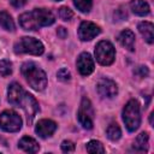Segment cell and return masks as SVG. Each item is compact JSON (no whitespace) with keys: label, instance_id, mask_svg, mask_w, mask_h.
Segmentation results:
<instances>
[{"label":"cell","instance_id":"cell-19","mask_svg":"<svg viewBox=\"0 0 154 154\" xmlns=\"http://www.w3.org/2000/svg\"><path fill=\"white\" fill-rule=\"evenodd\" d=\"M106 134H107V137L111 141H118L120 138V136H122V130H120V128H119V125L117 123H111L107 126Z\"/></svg>","mask_w":154,"mask_h":154},{"label":"cell","instance_id":"cell-4","mask_svg":"<svg viewBox=\"0 0 154 154\" xmlns=\"http://www.w3.org/2000/svg\"><path fill=\"white\" fill-rule=\"evenodd\" d=\"M123 120L129 131H135L141 123L140 105L136 100H130L123 109Z\"/></svg>","mask_w":154,"mask_h":154},{"label":"cell","instance_id":"cell-22","mask_svg":"<svg viewBox=\"0 0 154 154\" xmlns=\"http://www.w3.org/2000/svg\"><path fill=\"white\" fill-rule=\"evenodd\" d=\"M12 73V63L8 60H0V75L6 77Z\"/></svg>","mask_w":154,"mask_h":154},{"label":"cell","instance_id":"cell-5","mask_svg":"<svg viewBox=\"0 0 154 154\" xmlns=\"http://www.w3.org/2000/svg\"><path fill=\"white\" fill-rule=\"evenodd\" d=\"M13 49L17 54L28 53V54H32V55H41L45 51L43 45L38 40L34 38V37H28V36L19 38L14 43Z\"/></svg>","mask_w":154,"mask_h":154},{"label":"cell","instance_id":"cell-9","mask_svg":"<svg viewBox=\"0 0 154 154\" xmlns=\"http://www.w3.org/2000/svg\"><path fill=\"white\" fill-rule=\"evenodd\" d=\"M96 88H97L99 94L102 97L111 99V97L116 96L117 93H118V88H117L116 82H113L109 78H101V79H99V82L96 84Z\"/></svg>","mask_w":154,"mask_h":154},{"label":"cell","instance_id":"cell-6","mask_svg":"<svg viewBox=\"0 0 154 154\" xmlns=\"http://www.w3.org/2000/svg\"><path fill=\"white\" fill-rule=\"evenodd\" d=\"M116 51L109 41H100L95 48V58L101 65H111L114 61Z\"/></svg>","mask_w":154,"mask_h":154},{"label":"cell","instance_id":"cell-20","mask_svg":"<svg viewBox=\"0 0 154 154\" xmlns=\"http://www.w3.org/2000/svg\"><path fill=\"white\" fill-rule=\"evenodd\" d=\"M73 4L81 12H89L93 6V0H73Z\"/></svg>","mask_w":154,"mask_h":154},{"label":"cell","instance_id":"cell-15","mask_svg":"<svg viewBox=\"0 0 154 154\" xmlns=\"http://www.w3.org/2000/svg\"><path fill=\"white\" fill-rule=\"evenodd\" d=\"M18 147H19L20 149L28 152V153H36V152H38V148H40V147H38V143H37L34 138H31V137H29V136H24V137L19 141Z\"/></svg>","mask_w":154,"mask_h":154},{"label":"cell","instance_id":"cell-27","mask_svg":"<svg viewBox=\"0 0 154 154\" xmlns=\"http://www.w3.org/2000/svg\"><path fill=\"white\" fill-rule=\"evenodd\" d=\"M57 34H58V36H59L60 38H65V37L67 36V31H66V29H65V28H63V26L58 28Z\"/></svg>","mask_w":154,"mask_h":154},{"label":"cell","instance_id":"cell-23","mask_svg":"<svg viewBox=\"0 0 154 154\" xmlns=\"http://www.w3.org/2000/svg\"><path fill=\"white\" fill-rule=\"evenodd\" d=\"M72 16H73V12H72L69 7L63 6V7L59 8V17H60L63 20H70V19L72 18Z\"/></svg>","mask_w":154,"mask_h":154},{"label":"cell","instance_id":"cell-16","mask_svg":"<svg viewBox=\"0 0 154 154\" xmlns=\"http://www.w3.org/2000/svg\"><path fill=\"white\" fill-rule=\"evenodd\" d=\"M131 10L137 16H146L149 13V5L144 0H132L130 2Z\"/></svg>","mask_w":154,"mask_h":154},{"label":"cell","instance_id":"cell-24","mask_svg":"<svg viewBox=\"0 0 154 154\" xmlns=\"http://www.w3.org/2000/svg\"><path fill=\"white\" fill-rule=\"evenodd\" d=\"M134 73H135L137 77L143 78V77H147V76H148L149 71H148V69H147L146 66H137V67L134 70Z\"/></svg>","mask_w":154,"mask_h":154},{"label":"cell","instance_id":"cell-12","mask_svg":"<svg viewBox=\"0 0 154 154\" xmlns=\"http://www.w3.org/2000/svg\"><path fill=\"white\" fill-rule=\"evenodd\" d=\"M55 130H57V124L51 119H41L35 128L36 134L42 138H47L52 136Z\"/></svg>","mask_w":154,"mask_h":154},{"label":"cell","instance_id":"cell-26","mask_svg":"<svg viewBox=\"0 0 154 154\" xmlns=\"http://www.w3.org/2000/svg\"><path fill=\"white\" fill-rule=\"evenodd\" d=\"M61 150L65 153H71L75 150V144L71 141H64L61 143Z\"/></svg>","mask_w":154,"mask_h":154},{"label":"cell","instance_id":"cell-29","mask_svg":"<svg viewBox=\"0 0 154 154\" xmlns=\"http://www.w3.org/2000/svg\"><path fill=\"white\" fill-rule=\"evenodd\" d=\"M55 1H60V0H55Z\"/></svg>","mask_w":154,"mask_h":154},{"label":"cell","instance_id":"cell-28","mask_svg":"<svg viewBox=\"0 0 154 154\" xmlns=\"http://www.w3.org/2000/svg\"><path fill=\"white\" fill-rule=\"evenodd\" d=\"M11 1V4L14 6V7H22V6H24L25 4H26V0H10Z\"/></svg>","mask_w":154,"mask_h":154},{"label":"cell","instance_id":"cell-13","mask_svg":"<svg viewBox=\"0 0 154 154\" xmlns=\"http://www.w3.org/2000/svg\"><path fill=\"white\" fill-rule=\"evenodd\" d=\"M118 41L126 49L134 51V48H135V34L131 30H128V29L123 30L118 36Z\"/></svg>","mask_w":154,"mask_h":154},{"label":"cell","instance_id":"cell-2","mask_svg":"<svg viewBox=\"0 0 154 154\" xmlns=\"http://www.w3.org/2000/svg\"><path fill=\"white\" fill-rule=\"evenodd\" d=\"M54 20V14L46 8H35L19 16V24L25 30H37L41 26L53 24Z\"/></svg>","mask_w":154,"mask_h":154},{"label":"cell","instance_id":"cell-14","mask_svg":"<svg viewBox=\"0 0 154 154\" xmlns=\"http://www.w3.org/2000/svg\"><path fill=\"white\" fill-rule=\"evenodd\" d=\"M138 30L148 43H153V41H154V26L150 22L140 23L138 24Z\"/></svg>","mask_w":154,"mask_h":154},{"label":"cell","instance_id":"cell-17","mask_svg":"<svg viewBox=\"0 0 154 154\" xmlns=\"http://www.w3.org/2000/svg\"><path fill=\"white\" fill-rule=\"evenodd\" d=\"M132 148L136 152H147L148 150V134L147 132H141L136 137Z\"/></svg>","mask_w":154,"mask_h":154},{"label":"cell","instance_id":"cell-7","mask_svg":"<svg viewBox=\"0 0 154 154\" xmlns=\"http://www.w3.org/2000/svg\"><path fill=\"white\" fill-rule=\"evenodd\" d=\"M0 128L7 132H16L22 128V118L14 111L6 109L0 114Z\"/></svg>","mask_w":154,"mask_h":154},{"label":"cell","instance_id":"cell-10","mask_svg":"<svg viewBox=\"0 0 154 154\" xmlns=\"http://www.w3.org/2000/svg\"><path fill=\"white\" fill-rule=\"evenodd\" d=\"M100 34V28L91 22H82L78 28V36L82 41H90Z\"/></svg>","mask_w":154,"mask_h":154},{"label":"cell","instance_id":"cell-8","mask_svg":"<svg viewBox=\"0 0 154 154\" xmlns=\"http://www.w3.org/2000/svg\"><path fill=\"white\" fill-rule=\"evenodd\" d=\"M93 108L91 103L87 97L82 99L79 109H78V122L84 129H91L93 128Z\"/></svg>","mask_w":154,"mask_h":154},{"label":"cell","instance_id":"cell-18","mask_svg":"<svg viewBox=\"0 0 154 154\" xmlns=\"http://www.w3.org/2000/svg\"><path fill=\"white\" fill-rule=\"evenodd\" d=\"M0 26L7 31L14 30V22L12 17L5 11H0Z\"/></svg>","mask_w":154,"mask_h":154},{"label":"cell","instance_id":"cell-21","mask_svg":"<svg viewBox=\"0 0 154 154\" xmlns=\"http://www.w3.org/2000/svg\"><path fill=\"white\" fill-rule=\"evenodd\" d=\"M87 152H89V153H103L105 148L101 144V142H99V141H90L87 144Z\"/></svg>","mask_w":154,"mask_h":154},{"label":"cell","instance_id":"cell-1","mask_svg":"<svg viewBox=\"0 0 154 154\" xmlns=\"http://www.w3.org/2000/svg\"><path fill=\"white\" fill-rule=\"evenodd\" d=\"M7 95H8L10 103L17 107H20L25 112L28 123L30 124L34 117L36 116V113L38 112V103L35 100V97L29 93H26L18 83H12L8 85Z\"/></svg>","mask_w":154,"mask_h":154},{"label":"cell","instance_id":"cell-11","mask_svg":"<svg viewBox=\"0 0 154 154\" xmlns=\"http://www.w3.org/2000/svg\"><path fill=\"white\" fill-rule=\"evenodd\" d=\"M77 69L82 76H88L94 71V60L91 55L87 52H83L77 58Z\"/></svg>","mask_w":154,"mask_h":154},{"label":"cell","instance_id":"cell-3","mask_svg":"<svg viewBox=\"0 0 154 154\" xmlns=\"http://www.w3.org/2000/svg\"><path fill=\"white\" fill-rule=\"evenodd\" d=\"M20 71H22V75L25 77L26 82L29 83V85L32 89H35L37 91H41L46 88L47 76H46L45 71L42 69H40L36 64L25 63V64H23Z\"/></svg>","mask_w":154,"mask_h":154},{"label":"cell","instance_id":"cell-25","mask_svg":"<svg viewBox=\"0 0 154 154\" xmlns=\"http://www.w3.org/2000/svg\"><path fill=\"white\" fill-rule=\"evenodd\" d=\"M58 79H60V81H63V82H66V81H69L70 79V77H71V75H70V72H69V70L67 69H60L59 71H58Z\"/></svg>","mask_w":154,"mask_h":154}]
</instances>
